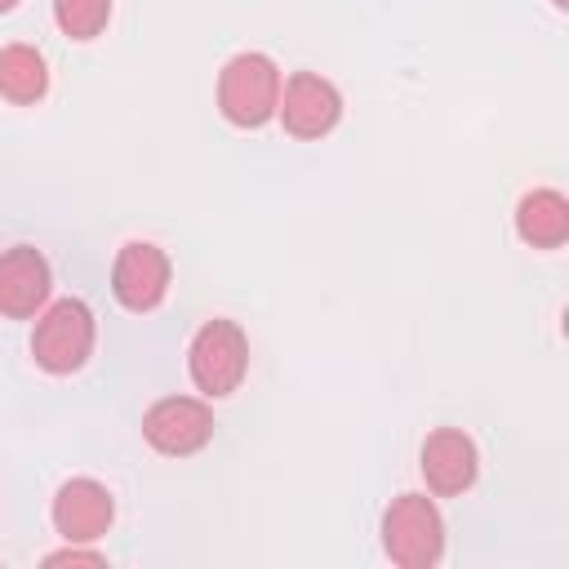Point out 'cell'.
<instances>
[{"mask_svg": "<svg viewBox=\"0 0 569 569\" xmlns=\"http://www.w3.org/2000/svg\"><path fill=\"white\" fill-rule=\"evenodd\" d=\"M44 565H107L102 551H84V542H67L62 551H49Z\"/></svg>", "mask_w": 569, "mask_h": 569, "instance_id": "14", "label": "cell"}, {"mask_svg": "<svg viewBox=\"0 0 569 569\" xmlns=\"http://www.w3.org/2000/svg\"><path fill=\"white\" fill-rule=\"evenodd\" d=\"M276 116L284 124L289 138H325L338 120H342V93L333 80H325L320 71H293L284 84H280V102H276Z\"/></svg>", "mask_w": 569, "mask_h": 569, "instance_id": "7", "label": "cell"}, {"mask_svg": "<svg viewBox=\"0 0 569 569\" xmlns=\"http://www.w3.org/2000/svg\"><path fill=\"white\" fill-rule=\"evenodd\" d=\"M280 67L258 53V49H244V53H231L218 71V111L227 124L236 129H262L271 116H276V102H280Z\"/></svg>", "mask_w": 569, "mask_h": 569, "instance_id": "1", "label": "cell"}, {"mask_svg": "<svg viewBox=\"0 0 569 569\" xmlns=\"http://www.w3.org/2000/svg\"><path fill=\"white\" fill-rule=\"evenodd\" d=\"M18 9V0H0V13H13Z\"/></svg>", "mask_w": 569, "mask_h": 569, "instance_id": "15", "label": "cell"}, {"mask_svg": "<svg viewBox=\"0 0 569 569\" xmlns=\"http://www.w3.org/2000/svg\"><path fill=\"white\" fill-rule=\"evenodd\" d=\"M142 440L164 458H191L213 440V409L200 396H164L142 413Z\"/></svg>", "mask_w": 569, "mask_h": 569, "instance_id": "6", "label": "cell"}, {"mask_svg": "<svg viewBox=\"0 0 569 569\" xmlns=\"http://www.w3.org/2000/svg\"><path fill=\"white\" fill-rule=\"evenodd\" d=\"M382 551L400 569H431L445 556V520L427 493H396L382 511Z\"/></svg>", "mask_w": 569, "mask_h": 569, "instance_id": "4", "label": "cell"}, {"mask_svg": "<svg viewBox=\"0 0 569 569\" xmlns=\"http://www.w3.org/2000/svg\"><path fill=\"white\" fill-rule=\"evenodd\" d=\"M516 236L529 249H560L569 240V200L556 187H533L516 204Z\"/></svg>", "mask_w": 569, "mask_h": 569, "instance_id": "11", "label": "cell"}, {"mask_svg": "<svg viewBox=\"0 0 569 569\" xmlns=\"http://www.w3.org/2000/svg\"><path fill=\"white\" fill-rule=\"evenodd\" d=\"M53 271L49 258L36 244H9L0 249V316L4 320H31L49 302Z\"/></svg>", "mask_w": 569, "mask_h": 569, "instance_id": "10", "label": "cell"}, {"mask_svg": "<svg viewBox=\"0 0 569 569\" xmlns=\"http://www.w3.org/2000/svg\"><path fill=\"white\" fill-rule=\"evenodd\" d=\"M53 22L67 40H98L111 22V0H53Z\"/></svg>", "mask_w": 569, "mask_h": 569, "instance_id": "13", "label": "cell"}, {"mask_svg": "<svg viewBox=\"0 0 569 569\" xmlns=\"http://www.w3.org/2000/svg\"><path fill=\"white\" fill-rule=\"evenodd\" d=\"M418 471L427 480V493L458 498L480 476V449L462 427H436L418 449Z\"/></svg>", "mask_w": 569, "mask_h": 569, "instance_id": "8", "label": "cell"}, {"mask_svg": "<svg viewBox=\"0 0 569 569\" xmlns=\"http://www.w3.org/2000/svg\"><path fill=\"white\" fill-rule=\"evenodd\" d=\"M49 516H53V529L62 542H98L116 520V498L102 480L71 476L67 485H58Z\"/></svg>", "mask_w": 569, "mask_h": 569, "instance_id": "9", "label": "cell"}, {"mask_svg": "<svg viewBox=\"0 0 569 569\" xmlns=\"http://www.w3.org/2000/svg\"><path fill=\"white\" fill-rule=\"evenodd\" d=\"M187 373L196 382V391L204 400H222L231 396L244 373H249V338L236 320L227 316H213L196 329L191 347H187Z\"/></svg>", "mask_w": 569, "mask_h": 569, "instance_id": "3", "label": "cell"}, {"mask_svg": "<svg viewBox=\"0 0 569 569\" xmlns=\"http://www.w3.org/2000/svg\"><path fill=\"white\" fill-rule=\"evenodd\" d=\"M49 93V62L36 44H4L0 49V98H9L13 107H31Z\"/></svg>", "mask_w": 569, "mask_h": 569, "instance_id": "12", "label": "cell"}, {"mask_svg": "<svg viewBox=\"0 0 569 569\" xmlns=\"http://www.w3.org/2000/svg\"><path fill=\"white\" fill-rule=\"evenodd\" d=\"M551 4H556V9H560V13H565V9H569V0H551Z\"/></svg>", "mask_w": 569, "mask_h": 569, "instance_id": "16", "label": "cell"}, {"mask_svg": "<svg viewBox=\"0 0 569 569\" xmlns=\"http://www.w3.org/2000/svg\"><path fill=\"white\" fill-rule=\"evenodd\" d=\"M93 338H98V325H93V311L89 302L80 298H58L49 302L40 316H36V329H31V360L62 378V373H76L84 369V360L93 356Z\"/></svg>", "mask_w": 569, "mask_h": 569, "instance_id": "2", "label": "cell"}, {"mask_svg": "<svg viewBox=\"0 0 569 569\" xmlns=\"http://www.w3.org/2000/svg\"><path fill=\"white\" fill-rule=\"evenodd\" d=\"M169 280H173V262L156 240H124L116 249L111 293H116V302L124 311H133V316L156 311L164 302V293H169Z\"/></svg>", "mask_w": 569, "mask_h": 569, "instance_id": "5", "label": "cell"}]
</instances>
